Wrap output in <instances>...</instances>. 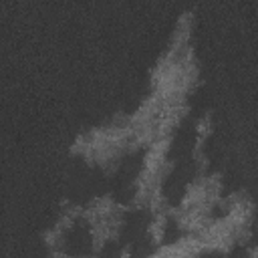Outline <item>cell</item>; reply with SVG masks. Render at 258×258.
Listing matches in <instances>:
<instances>
[{
	"instance_id": "6da1fadb",
	"label": "cell",
	"mask_w": 258,
	"mask_h": 258,
	"mask_svg": "<svg viewBox=\"0 0 258 258\" xmlns=\"http://www.w3.org/2000/svg\"><path fill=\"white\" fill-rule=\"evenodd\" d=\"M117 256H119V248L113 246V244H109V246L103 250V258H117Z\"/></svg>"
},
{
	"instance_id": "7a4b0ae2",
	"label": "cell",
	"mask_w": 258,
	"mask_h": 258,
	"mask_svg": "<svg viewBox=\"0 0 258 258\" xmlns=\"http://www.w3.org/2000/svg\"><path fill=\"white\" fill-rule=\"evenodd\" d=\"M232 258H248V252H246L244 248H238V250L232 254Z\"/></svg>"
},
{
	"instance_id": "3957f363",
	"label": "cell",
	"mask_w": 258,
	"mask_h": 258,
	"mask_svg": "<svg viewBox=\"0 0 258 258\" xmlns=\"http://www.w3.org/2000/svg\"><path fill=\"white\" fill-rule=\"evenodd\" d=\"M206 258H220V256H216V254H212V256H206Z\"/></svg>"
}]
</instances>
